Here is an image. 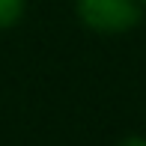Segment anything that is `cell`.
<instances>
[{
	"label": "cell",
	"instance_id": "cell-1",
	"mask_svg": "<svg viewBox=\"0 0 146 146\" xmlns=\"http://www.w3.org/2000/svg\"><path fill=\"white\" fill-rule=\"evenodd\" d=\"M78 15L96 33H128L140 21V0H78Z\"/></svg>",
	"mask_w": 146,
	"mask_h": 146
},
{
	"label": "cell",
	"instance_id": "cell-2",
	"mask_svg": "<svg viewBox=\"0 0 146 146\" xmlns=\"http://www.w3.org/2000/svg\"><path fill=\"white\" fill-rule=\"evenodd\" d=\"M21 15H24V0H0V30L18 24Z\"/></svg>",
	"mask_w": 146,
	"mask_h": 146
},
{
	"label": "cell",
	"instance_id": "cell-3",
	"mask_svg": "<svg viewBox=\"0 0 146 146\" xmlns=\"http://www.w3.org/2000/svg\"><path fill=\"white\" fill-rule=\"evenodd\" d=\"M119 146H146V137H125Z\"/></svg>",
	"mask_w": 146,
	"mask_h": 146
},
{
	"label": "cell",
	"instance_id": "cell-4",
	"mask_svg": "<svg viewBox=\"0 0 146 146\" xmlns=\"http://www.w3.org/2000/svg\"><path fill=\"white\" fill-rule=\"evenodd\" d=\"M140 3H146V0H140Z\"/></svg>",
	"mask_w": 146,
	"mask_h": 146
}]
</instances>
